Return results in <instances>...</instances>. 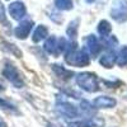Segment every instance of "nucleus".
<instances>
[{"label":"nucleus","instance_id":"1","mask_svg":"<svg viewBox=\"0 0 127 127\" xmlns=\"http://www.w3.org/2000/svg\"><path fill=\"white\" fill-rule=\"evenodd\" d=\"M65 62L70 66L75 67H85L90 64V55L85 48H78V43L75 41L69 42L66 51L64 52Z\"/></svg>","mask_w":127,"mask_h":127},{"label":"nucleus","instance_id":"2","mask_svg":"<svg viewBox=\"0 0 127 127\" xmlns=\"http://www.w3.org/2000/svg\"><path fill=\"white\" fill-rule=\"evenodd\" d=\"M76 84L87 93H97L99 90V80L94 72H80L76 75Z\"/></svg>","mask_w":127,"mask_h":127},{"label":"nucleus","instance_id":"3","mask_svg":"<svg viewBox=\"0 0 127 127\" xmlns=\"http://www.w3.org/2000/svg\"><path fill=\"white\" fill-rule=\"evenodd\" d=\"M3 76L18 89L24 87V79L22 76V74H20V71L18 70V67L13 62L5 61L4 67H3Z\"/></svg>","mask_w":127,"mask_h":127},{"label":"nucleus","instance_id":"4","mask_svg":"<svg viewBox=\"0 0 127 127\" xmlns=\"http://www.w3.org/2000/svg\"><path fill=\"white\" fill-rule=\"evenodd\" d=\"M55 108H56V112L62 116V117H65V118H75L79 116V109L75 107L74 104H71L65 97H59L56 99V105H55Z\"/></svg>","mask_w":127,"mask_h":127},{"label":"nucleus","instance_id":"5","mask_svg":"<svg viewBox=\"0 0 127 127\" xmlns=\"http://www.w3.org/2000/svg\"><path fill=\"white\" fill-rule=\"evenodd\" d=\"M109 14L111 18L117 23L127 22V0H114L111 6Z\"/></svg>","mask_w":127,"mask_h":127},{"label":"nucleus","instance_id":"6","mask_svg":"<svg viewBox=\"0 0 127 127\" xmlns=\"http://www.w3.org/2000/svg\"><path fill=\"white\" fill-rule=\"evenodd\" d=\"M84 43H85V50L92 57H97L103 48V45L99 42V39L94 34H89L84 38Z\"/></svg>","mask_w":127,"mask_h":127},{"label":"nucleus","instance_id":"7","mask_svg":"<svg viewBox=\"0 0 127 127\" xmlns=\"http://www.w3.org/2000/svg\"><path fill=\"white\" fill-rule=\"evenodd\" d=\"M33 26H34V23L32 19H22L20 23L14 28V36L18 39H26L29 36Z\"/></svg>","mask_w":127,"mask_h":127},{"label":"nucleus","instance_id":"8","mask_svg":"<svg viewBox=\"0 0 127 127\" xmlns=\"http://www.w3.org/2000/svg\"><path fill=\"white\" fill-rule=\"evenodd\" d=\"M8 12H9V15L13 19L22 20L27 14V9H26V5L22 1H14L8 6Z\"/></svg>","mask_w":127,"mask_h":127},{"label":"nucleus","instance_id":"9","mask_svg":"<svg viewBox=\"0 0 127 127\" xmlns=\"http://www.w3.org/2000/svg\"><path fill=\"white\" fill-rule=\"evenodd\" d=\"M117 104V100L112 97H108V95H100V97H97L93 100V107L95 109H108V108H113Z\"/></svg>","mask_w":127,"mask_h":127},{"label":"nucleus","instance_id":"10","mask_svg":"<svg viewBox=\"0 0 127 127\" xmlns=\"http://www.w3.org/2000/svg\"><path fill=\"white\" fill-rule=\"evenodd\" d=\"M116 61H117V52H116L114 50H107L99 59V64L104 69L113 67Z\"/></svg>","mask_w":127,"mask_h":127},{"label":"nucleus","instance_id":"11","mask_svg":"<svg viewBox=\"0 0 127 127\" xmlns=\"http://www.w3.org/2000/svg\"><path fill=\"white\" fill-rule=\"evenodd\" d=\"M103 120L95 118V117H90L83 121H75V122H70L69 127H102L103 126Z\"/></svg>","mask_w":127,"mask_h":127},{"label":"nucleus","instance_id":"12","mask_svg":"<svg viewBox=\"0 0 127 127\" xmlns=\"http://www.w3.org/2000/svg\"><path fill=\"white\" fill-rule=\"evenodd\" d=\"M51 69L56 74V76H59L62 80H70V79L74 78V72L71 70L66 69L65 66H62V65H59V64H52Z\"/></svg>","mask_w":127,"mask_h":127},{"label":"nucleus","instance_id":"13","mask_svg":"<svg viewBox=\"0 0 127 127\" xmlns=\"http://www.w3.org/2000/svg\"><path fill=\"white\" fill-rule=\"evenodd\" d=\"M43 50L47 52L48 55L52 56H59V50H57V38L55 36H50L47 37V39L45 41L43 45Z\"/></svg>","mask_w":127,"mask_h":127},{"label":"nucleus","instance_id":"14","mask_svg":"<svg viewBox=\"0 0 127 127\" xmlns=\"http://www.w3.org/2000/svg\"><path fill=\"white\" fill-rule=\"evenodd\" d=\"M0 48L5 52H8V54H12L13 56H15L18 59L22 57V51H20L14 43H10V42H6V41H1L0 42Z\"/></svg>","mask_w":127,"mask_h":127},{"label":"nucleus","instance_id":"15","mask_svg":"<svg viewBox=\"0 0 127 127\" xmlns=\"http://www.w3.org/2000/svg\"><path fill=\"white\" fill-rule=\"evenodd\" d=\"M48 37V29L46 26L43 24H41L38 26L34 32H33V36H32V41L34 42V43H37V42H41V41H43Z\"/></svg>","mask_w":127,"mask_h":127},{"label":"nucleus","instance_id":"16","mask_svg":"<svg viewBox=\"0 0 127 127\" xmlns=\"http://www.w3.org/2000/svg\"><path fill=\"white\" fill-rule=\"evenodd\" d=\"M97 31H98V33L100 34L102 39L103 38H107L108 36H111V32H112V26L111 23L108 22V20H100V22L98 23V27H97Z\"/></svg>","mask_w":127,"mask_h":127},{"label":"nucleus","instance_id":"17","mask_svg":"<svg viewBox=\"0 0 127 127\" xmlns=\"http://www.w3.org/2000/svg\"><path fill=\"white\" fill-rule=\"evenodd\" d=\"M79 23H80V19H74L69 23L67 28H66V34L69 36V38L71 41H75L76 36H78V31H79Z\"/></svg>","mask_w":127,"mask_h":127},{"label":"nucleus","instance_id":"18","mask_svg":"<svg viewBox=\"0 0 127 127\" xmlns=\"http://www.w3.org/2000/svg\"><path fill=\"white\" fill-rule=\"evenodd\" d=\"M116 64L120 67H127V46H123L117 54V61Z\"/></svg>","mask_w":127,"mask_h":127},{"label":"nucleus","instance_id":"19","mask_svg":"<svg viewBox=\"0 0 127 127\" xmlns=\"http://www.w3.org/2000/svg\"><path fill=\"white\" fill-rule=\"evenodd\" d=\"M55 6L59 10H71L74 8L72 0H55Z\"/></svg>","mask_w":127,"mask_h":127},{"label":"nucleus","instance_id":"20","mask_svg":"<svg viewBox=\"0 0 127 127\" xmlns=\"http://www.w3.org/2000/svg\"><path fill=\"white\" fill-rule=\"evenodd\" d=\"M80 112H83L84 114H88L92 116L95 112V108L93 107V104L88 100H81L80 102Z\"/></svg>","mask_w":127,"mask_h":127},{"label":"nucleus","instance_id":"21","mask_svg":"<svg viewBox=\"0 0 127 127\" xmlns=\"http://www.w3.org/2000/svg\"><path fill=\"white\" fill-rule=\"evenodd\" d=\"M0 108H3L4 111H8V112H10V113H19L18 112V109H17V107L14 104H12V103H9L8 100H5V99H1L0 98Z\"/></svg>","mask_w":127,"mask_h":127},{"label":"nucleus","instance_id":"22","mask_svg":"<svg viewBox=\"0 0 127 127\" xmlns=\"http://www.w3.org/2000/svg\"><path fill=\"white\" fill-rule=\"evenodd\" d=\"M0 22L4 23V24H8V22H6V15H5V10H4V6H3L1 3H0Z\"/></svg>","mask_w":127,"mask_h":127},{"label":"nucleus","instance_id":"23","mask_svg":"<svg viewBox=\"0 0 127 127\" xmlns=\"http://www.w3.org/2000/svg\"><path fill=\"white\" fill-rule=\"evenodd\" d=\"M5 90V87H4V84L0 81V92H4Z\"/></svg>","mask_w":127,"mask_h":127},{"label":"nucleus","instance_id":"24","mask_svg":"<svg viewBox=\"0 0 127 127\" xmlns=\"http://www.w3.org/2000/svg\"><path fill=\"white\" fill-rule=\"evenodd\" d=\"M85 1H87L88 4H92V3H94V1H95V0H85Z\"/></svg>","mask_w":127,"mask_h":127},{"label":"nucleus","instance_id":"25","mask_svg":"<svg viewBox=\"0 0 127 127\" xmlns=\"http://www.w3.org/2000/svg\"><path fill=\"white\" fill-rule=\"evenodd\" d=\"M47 127H56V126H55V125H52V123H48Z\"/></svg>","mask_w":127,"mask_h":127}]
</instances>
